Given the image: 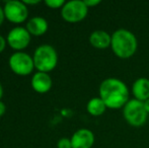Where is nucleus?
Listing matches in <instances>:
<instances>
[{"label":"nucleus","mask_w":149,"mask_h":148,"mask_svg":"<svg viewBox=\"0 0 149 148\" xmlns=\"http://www.w3.org/2000/svg\"><path fill=\"white\" fill-rule=\"evenodd\" d=\"M4 19H5V15H4V10H3V7L0 6V26H2L3 24Z\"/></svg>","instance_id":"aec40b11"},{"label":"nucleus","mask_w":149,"mask_h":148,"mask_svg":"<svg viewBox=\"0 0 149 148\" xmlns=\"http://www.w3.org/2000/svg\"><path fill=\"white\" fill-rule=\"evenodd\" d=\"M6 45H7V41H6V39L0 35V54L5 50Z\"/></svg>","instance_id":"a211bd4d"},{"label":"nucleus","mask_w":149,"mask_h":148,"mask_svg":"<svg viewBox=\"0 0 149 148\" xmlns=\"http://www.w3.org/2000/svg\"><path fill=\"white\" fill-rule=\"evenodd\" d=\"M2 97H3V86H2V84L0 83V101H1Z\"/></svg>","instance_id":"5701e85b"},{"label":"nucleus","mask_w":149,"mask_h":148,"mask_svg":"<svg viewBox=\"0 0 149 148\" xmlns=\"http://www.w3.org/2000/svg\"><path fill=\"white\" fill-rule=\"evenodd\" d=\"M84 2L88 8H92L94 6L100 4V0H84Z\"/></svg>","instance_id":"f3484780"},{"label":"nucleus","mask_w":149,"mask_h":148,"mask_svg":"<svg viewBox=\"0 0 149 148\" xmlns=\"http://www.w3.org/2000/svg\"><path fill=\"white\" fill-rule=\"evenodd\" d=\"M111 49L120 59H130L138 49L137 38L127 28H119L112 34Z\"/></svg>","instance_id":"f03ea898"},{"label":"nucleus","mask_w":149,"mask_h":148,"mask_svg":"<svg viewBox=\"0 0 149 148\" xmlns=\"http://www.w3.org/2000/svg\"><path fill=\"white\" fill-rule=\"evenodd\" d=\"M31 36L26 28L14 26L9 31L6 41L7 45L15 52H22L31 44Z\"/></svg>","instance_id":"6e6552de"},{"label":"nucleus","mask_w":149,"mask_h":148,"mask_svg":"<svg viewBox=\"0 0 149 148\" xmlns=\"http://www.w3.org/2000/svg\"><path fill=\"white\" fill-rule=\"evenodd\" d=\"M107 106L100 97H92L86 105V111L92 117H100L104 115L107 111Z\"/></svg>","instance_id":"4468645a"},{"label":"nucleus","mask_w":149,"mask_h":148,"mask_svg":"<svg viewBox=\"0 0 149 148\" xmlns=\"http://www.w3.org/2000/svg\"><path fill=\"white\" fill-rule=\"evenodd\" d=\"M6 112V106L2 101H0V117H2Z\"/></svg>","instance_id":"6ab92c4d"},{"label":"nucleus","mask_w":149,"mask_h":148,"mask_svg":"<svg viewBox=\"0 0 149 148\" xmlns=\"http://www.w3.org/2000/svg\"><path fill=\"white\" fill-rule=\"evenodd\" d=\"M89 43L93 48L98 50H106L111 47L112 35L104 30H96L90 34Z\"/></svg>","instance_id":"f8f14e48"},{"label":"nucleus","mask_w":149,"mask_h":148,"mask_svg":"<svg viewBox=\"0 0 149 148\" xmlns=\"http://www.w3.org/2000/svg\"><path fill=\"white\" fill-rule=\"evenodd\" d=\"M144 107H145V110H146V112L148 113V115H149V99H147V101H144Z\"/></svg>","instance_id":"4be33fe9"},{"label":"nucleus","mask_w":149,"mask_h":148,"mask_svg":"<svg viewBox=\"0 0 149 148\" xmlns=\"http://www.w3.org/2000/svg\"><path fill=\"white\" fill-rule=\"evenodd\" d=\"M8 65L14 74L19 76H28L35 69L33 56L26 52H14L8 60Z\"/></svg>","instance_id":"423d86ee"},{"label":"nucleus","mask_w":149,"mask_h":148,"mask_svg":"<svg viewBox=\"0 0 149 148\" xmlns=\"http://www.w3.org/2000/svg\"><path fill=\"white\" fill-rule=\"evenodd\" d=\"M98 93L110 110L123 109L130 101V90L127 84L116 77L104 79L98 87Z\"/></svg>","instance_id":"f257e3e1"},{"label":"nucleus","mask_w":149,"mask_h":148,"mask_svg":"<svg viewBox=\"0 0 149 148\" xmlns=\"http://www.w3.org/2000/svg\"><path fill=\"white\" fill-rule=\"evenodd\" d=\"M22 2H24L26 6H28V5H36V4L40 3L39 0H35V1H31H31H29V0H24V1H22Z\"/></svg>","instance_id":"412c9836"},{"label":"nucleus","mask_w":149,"mask_h":148,"mask_svg":"<svg viewBox=\"0 0 149 148\" xmlns=\"http://www.w3.org/2000/svg\"><path fill=\"white\" fill-rule=\"evenodd\" d=\"M35 68L40 72L49 73L58 64V53L51 45L44 44L35 50L33 55Z\"/></svg>","instance_id":"7ed1b4c3"},{"label":"nucleus","mask_w":149,"mask_h":148,"mask_svg":"<svg viewBox=\"0 0 149 148\" xmlns=\"http://www.w3.org/2000/svg\"><path fill=\"white\" fill-rule=\"evenodd\" d=\"M31 85L33 89L38 93H47L51 90L53 81L49 73L37 71L33 75L31 80Z\"/></svg>","instance_id":"9d476101"},{"label":"nucleus","mask_w":149,"mask_h":148,"mask_svg":"<svg viewBox=\"0 0 149 148\" xmlns=\"http://www.w3.org/2000/svg\"><path fill=\"white\" fill-rule=\"evenodd\" d=\"M123 117L125 121L132 127H141L147 122L148 113L144 104L135 99L128 101L123 108Z\"/></svg>","instance_id":"20e7f679"},{"label":"nucleus","mask_w":149,"mask_h":148,"mask_svg":"<svg viewBox=\"0 0 149 148\" xmlns=\"http://www.w3.org/2000/svg\"><path fill=\"white\" fill-rule=\"evenodd\" d=\"M131 92L134 99L144 103L149 99V79L146 77H139L132 84Z\"/></svg>","instance_id":"9b49d317"},{"label":"nucleus","mask_w":149,"mask_h":148,"mask_svg":"<svg viewBox=\"0 0 149 148\" xmlns=\"http://www.w3.org/2000/svg\"><path fill=\"white\" fill-rule=\"evenodd\" d=\"M5 19L14 24H19L26 22L29 16V7L22 1L10 0L6 1L3 6Z\"/></svg>","instance_id":"0eeeda50"},{"label":"nucleus","mask_w":149,"mask_h":148,"mask_svg":"<svg viewBox=\"0 0 149 148\" xmlns=\"http://www.w3.org/2000/svg\"><path fill=\"white\" fill-rule=\"evenodd\" d=\"M57 148H72L71 139L67 138V137L60 138L57 142Z\"/></svg>","instance_id":"dca6fc26"},{"label":"nucleus","mask_w":149,"mask_h":148,"mask_svg":"<svg viewBox=\"0 0 149 148\" xmlns=\"http://www.w3.org/2000/svg\"><path fill=\"white\" fill-rule=\"evenodd\" d=\"M26 28L31 34V36L41 37L48 32L49 24L47 19L42 16H33L28 20Z\"/></svg>","instance_id":"ddd939ff"},{"label":"nucleus","mask_w":149,"mask_h":148,"mask_svg":"<svg viewBox=\"0 0 149 148\" xmlns=\"http://www.w3.org/2000/svg\"><path fill=\"white\" fill-rule=\"evenodd\" d=\"M70 139L72 148H91L95 141L93 132L87 128L76 130Z\"/></svg>","instance_id":"1a4fd4ad"},{"label":"nucleus","mask_w":149,"mask_h":148,"mask_svg":"<svg viewBox=\"0 0 149 148\" xmlns=\"http://www.w3.org/2000/svg\"><path fill=\"white\" fill-rule=\"evenodd\" d=\"M44 3L51 9H58V8H62L66 2L64 0H46Z\"/></svg>","instance_id":"2eb2a0df"},{"label":"nucleus","mask_w":149,"mask_h":148,"mask_svg":"<svg viewBox=\"0 0 149 148\" xmlns=\"http://www.w3.org/2000/svg\"><path fill=\"white\" fill-rule=\"evenodd\" d=\"M88 9L84 0H71L66 2L61 8V16L65 22L76 24L86 17Z\"/></svg>","instance_id":"39448f33"}]
</instances>
